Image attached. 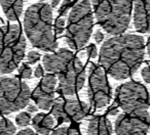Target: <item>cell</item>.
<instances>
[{
  "mask_svg": "<svg viewBox=\"0 0 150 135\" xmlns=\"http://www.w3.org/2000/svg\"><path fill=\"white\" fill-rule=\"evenodd\" d=\"M24 30L34 47L54 51L58 42L52 30V10L48 3L38 2L28 7L24 15Z\"/></svg>",
  "mask_w": 150,
  "mask_h": 135,
  "instance_id": "2",
  "label": "cell"
},
{
  "mask_svg": "<svg viewBox=\"0 0 150 135\" xmlns=\"http://www.w3.org/2000/svg\"><path fill=\"white\" fill-rule=\"evenodd\" d=\"M17 135H37V133L32 130V129L27 128V129H23V130H21L20 132H18Z\"/></svg>",
  "mask_w": 150,
  "mask_h": 135,
  "instance_id": "30",
  "label": "cell"
},
{
  "mask_svg": "<svg viewBox=\"0 0 150 135\" xmlns=\"http://www.w3.org/2000/svg\"><path fill=\"white\" fill-rule=\"evenodd\" d=\"M141 75L144 81L147 82V83H150V66H144L141 72Z\"/></svg>",
  "mask_w": 150,
  "mask_h": 135,
  "instance_id": "26",
  "label": "cell"
},
{
  "mask_svg": "<svg viewBox=\"0 0 150 135\" xmlns=\"http://www.w3.org/2000/svg\"><path fill=\"white\" fill-rule=\"evenodd\" d=\"M114 104L125 113L141 112L150 106V96L143 84L132 80L116 88Z\"/></svg>",
  "mask_w": 150,
  "mask_h": 135,
  "instance_id": "7",
  "label": "cell"
},
{
  "mask_svg": "<svg viewBox=\"0 0 150 135\" xmlns=\"http://www.w3.org/2000/svg\"><path fill=\"white\" fill-rule=\"evenodd\" d=\"M62 1V0H52V2H50V6H52V8H54V7H57L59 4H60V2Z\"/></svg>",
  "mask_w": 150,
  "mask_h": 135,
  "instance_id": "32",
  "label": "cell"
},
{
  "mask_svg": "<svg viewBox=\"0 0 150 135\" xmlns=\"http://www.w3.org/2000/svg\"><path fill=\"white\" fill-rule=\"evenodd\" d=\"M88 96L90 104L95 108L106 106L112 96L110 84L106 78V71L102 66L92 64L88 71Z\"/></svg>",
  "mask_w": 150,
  "mask_h": 135,
  "instance_id": "8",
  "label": "cell"
},
{
  "mask_svg": "<svg viewBox=\"0 0 150 135\" xmlns=\"http://www.w3.org/2000/svg\"><path fill=\"white\" fill-rule=\"evenodd\" d=\"M27 111L28 113H37L38 111V106H36V104H28L27 106Z\"/></svg>",
  "mask_w": 150,
  "mask_h": 135,
  "instance_id": "31",
  "label": "cell"
},
{
  "mask_svg": "<svg viewBox=\"0 0 150 135\" xmlns=\"http://www.w3.org/2000/svg\"><path fill=\"white\" fill-rule=\"evenodd\" d=\"M88 112L90 106L86 102L70 98H58L52 106V115L59 123L79 122Z\"/></svg>",
  "mask_w": 150,
  "mask_h": 135,
  "instance_id": "10",
  "label": "cell"
},
{
  "mask_svg": "<svg viewBox=\"0 0 150 135\" xmlns=\"http://www.w3.org/2000/svg\"><path fill=\"white\" fill-rule=\"evenodd\" d=\"M150 128V115L146 111L125 113L114 124L116 135H146Z\"/></svg>",
  "mask_w": 150,
  "mask_h": 135,
  "instance_id": "11",
  "label": "cell"
},
{
  "mask_svg": "<svg viewBox=\"0 0 150 135\" xmlns=\"http://www.w3.org/2000/svg\"><path fill=\"white\" fill-rule=\"evenodd\" d=\"M134 25L140 33L150 32V0H133Z\"/></svg>",
  "mask_w": 150,
  "mask_h": 135,
  "instance_id": "14",
  "label": "cell"
},
{
  "mask_svg": "<svg viewBox=\"0 0 150 135\" xmlns=\"http://www.w3.org/2000/svg\"><path fill=\"white\" fill-rule=\"evenodd\" d=\"M96 20L110 35L122 34L129 28L132 0H92Z\"/></svg>",
  "mask_w": 150,
  "mask_h": 135,
  "instance_id": "3",
  "label": "cell"
},
{
  "mask_svg": "<svg viewBox=\"0 0 150 135\" xmlns=\"http://www.w3.org/2000/svg\"><path fill=\"white\" fill-rule=\"evenodd\" d=\"M144 55L145 42L142 36L118 34L103 43L99 62L112 78L125 80L138 71Z\"/></svg>",
  "mask_w": 150,
  "mask_h": 135,
  "instance_id": "1",
  "label": "cell"
},
{
  "mask_svg": "<svg viewBox=\"0 0 150 135\" xmlns=\"http://www.w3.org/2000/svg\"><path fill=\"white\" fill-rule=\"evenodd\" d=\"M147 53H148L149 58H150V38H149V40H148V42H147Z\"/></svg>",
  "mask_w": 150,
  "mask_h": 135,
  "instance_id": "33",
  "label": "cell"
},
{
  "mask_svg": "<svg viewBox=\"0 0 150 135\" xmlns=\"http://www.w3.org/2000/svg\"><path fill=\"white\" fill-rule=\"evenodd\" d=\"M26 39L19 25L0 27V74H9L24 58Z\"/></svg>",
  "mask_w": 150,
  "mask_h": 135,
  "instance_id": "4",
  "label": "cell"
},
{
  "mask_svg": "<svg viewBox=\"0 0 150 135\" xmlns=\"http://www.w3.org/2000/svg\"><path fill=\"white\" fill-rule=\"evenodd\" d=\"M73 1H78V0H73Z\"/></svg>",
  "mask_w": 150,
  "mask_h": 135,
  "instance_id": "34",
  "label": "cell"
},
{
  "mask_svg": "<svg viewBox=\"0 0 150 135\" xmlns=\"http://www.w3.org/2000/svg\"><path fill=\"white\" fill-rule=\"evenodd\" d=\"M50 135H81V133L74 126H62L52 131Z\"/></svg>",
  "mask_w": 150,
  "mask_h": 135,
  "instance_id": "19",
  "label": "cell"
},
{
  "mask_svg": "<svg viewBox=\"0 0 150 135\" xmlns=\"http://www.w3.org/2000/svg\"><path fill=\"white\" fill-rule=\"evenodd\" d=\"M0 5L5 17L9 21H17L23 13V0H0Z\"/></svg>",
  "mask_w": 150,
  "mask_h": 135,
  "instance_id": "17",
  "label": "cell"
},
{
  "mask_svg": "<svg viewBox=\"0 0 150 135\" xmlns=\"http://www.w3.org/2000/svg\"><path fill=\"white\" fill-rule=\"evenodd\" d=\"M32 126L34 130L40 135H50L54 127V117L50 115L39 113L32 119Z\"/></svg>",
  "mask_w": 150,
  "mask_h": 135,
  "instance_id": "16",
  "label": "cell"
},
{
  "mask_svg": "<svg viewBox=\"0 0 150 135\" xmlns=\"http://www.w3.org/2000/svg\"><path fill=\"white\" fill-rule=\"evenodd\" d=\"M31 115L30 113H26V112H22L16 117V123H17L18 126L21 127H25L31 123Z\"/></svg>",
  "mask_w": 150,
  "mask_h": 135,
  "instance_id": "20",
  "label": "cell"
},
{
  "mask_svg": "<svg viewBox=\"0 0 150 135\" xmlns=\"http://www.w3.org/2000/svg\"><path fill=\"white\" fill-rule=\"evenodd\" d=\"M58 78L54 74L47 73L42 77V80L37 85L31 97L33 98L38 108L42 111H48L52 108L54 101V93Z\"/></svg>",
  "mask_w": 150,
  "mask_h": 135,
  "instance_id": "12",
  "label": "cell"
},
{
  "mask_svg": "<svg viewBox=\"0 0 150 135\" xmlns=\"http://www.w3.org/2000/svg\"><path fill=\"white\" fill-rule=\"evenodd\" d=\"M75 57L74 53L66 48H61L58 51L45 54L42 58L43 68L46 72L58 75L67 66V64Z\"/></svg>",
  "mask_w": 150,
  "mask_h": 135,
  "instance_id": "13",
  "label": "cell"
},
{
  "mask_svg": "<svg viewBox=\"0 0 150 135\" xmlns=\"http://www.w3.org/2000/svg\"><path fill=\"white\" fill-rule=\"evenodd\" d=\"M119 113V106L116 104H113L111 106H109L108 110H107V114L110 115V116H115Z\"/></svg>",
  "mask_w": 150,
  "mask_h": 135,
  "instance_id": "27",
  "label": "cell"
},
{
  "mask_svg": "<svg viewBox=\"0 0 150 135\" xmlns=\"http://www.w3.org/2000/svg\"><path fill=\"white\" fill-rule=\"evenodd\" d=\"M94 15L90 0H80L72 7L65 29V39L72 49L83 47L92 35Z\"/></svg>",
  "mask_w": 150,
  "mask_h": 135,
  "instance_id": "5",
  "label": "cell"
},
{
  "mask_svg": "<svg viewBox=\"0 0 150 135\" xmlns=\"http://www.w3.org/2000/svg\"><path fill=\"white\" fill-rule=\"evenodd\" d=\"M16 132V126L11 120L2 118L0 120V135H13Z\"/></svg>",
  "mask_w": 150,
  "mask_h": 135,
  "instance_id": "18",
  "label": "cell"
},
{
  "mask_svg": "<svg viewBox=\"0 0 150 135\" xmlns=\"http://www.w3.org/2000/svg\"><path fill=\"white\" fill-rule=\"evenodd\" d=\"M66 29V20L65 17H60L57 19L56 23H54V31H56L57 35H61Z\"/></svg>",
  "mask_w": 150,
  "mask_h": 135,
  "instance_id": "22",
  "label": "cell"
},
{
  "mask_svg": "<svg viewBox=\"0 0 150 135\" xmlns=\"http://www.w3.org/2000/svg\"><path fill=\"white\" fill-rule=\"evenodd\" d=\"M86 54H88V57H97V55H98V48H97V46L95 44H90L86 47Z\"/></svg>",
  "mask_w": 150,
  "mask_h": 135,
  "instance_id": "25",
  "label": "cell"
},
{
  "mask_svg": "<svg viewBox=\"0 0 150 135\" xmlns=\"http://www.w3.org/2000/svg\"><path fill=\"white\" fill-rule=\"evenodd\" d=\"M94 38L97 43H101V42L103 41V39H104V34H103L102 31H100V30H97V31L95 32Z\"/></svg>",
  "mask_w": 150,
  "mask_h": 135,
  "instance_id": "29",
  "label": "cell"
},
{
  "mask_svg": "<svg viewBox=\"0 0 150 135\" xmlns=\"http://www.w3.org/2000/svg\"><path fill=\"white\" fill-rule=\"evenodd\" d=\"M71 7V1L70 0H63L62 3H61V6L59 7V15L61 17H65L67 15V13L69 11Z\"/></svg>",
  "mask_w": 150,
  "mask_h": 135,
  "instance_id": "23",
  "label": "cell"
},
{
  "mask_svg": "<svg viewBox=\"0 0 150 135\" xmlns=\"http://www.w3.org/2000/svg\"><path fill=\"white\" fill-rule=\"evenodd\" d=\"M31 100L29 86L18 78L0 77V114L7 115L26 108Z\"/></svg>",
  "mask_w": 150,
  "mask_h": 135,
  "instance_id": "6",
  "label": "cell"
},
{
  "mask_svg": "<svg viewBox=\"0 0 150 135\" xmlns=\"http://www.w3.org/2000/svg\"><path fill=\"white\" fill-rule=\"evenodd\" d=\"M40 59V54L37 51H30L27 55V62L29 64H33L35 62H37Z\"/></svg>",
  "mask_w": 150,
  "mask_h": 135,
  "instance_id": "24",
  "label": "cell"
},
{
  "mask_svg": "<svg viewBox=\"0 0 150 135\" xmlns=\"http://www.w3.org/2000/svg\"><path fill=\"white\" fill-rule=\"evenodd\" d=\"M59 86L57 92L62 95H74L81 90L86 82V71L83 64L78 57L75 56L63 70L57 75Z\"/></svg>",
  "mask_w": 150,
  "mask_h": 135,
  "instance_id": "9",
  "label": "cell"
},
{
  "mask_svg": "<svg viewBox=\"0 0 150 135\" xmlns=\"http://www.w3.org/2000/svg\"><path fill=\"white\" fill-rule=\"evenodd\" d=\"M33 71L30 68V66L28 64H23L19 69V75L21 76L23 79H30L32 77Z\"/></svg>",
  "mask_w": 150,
  "mask_h": 135,
  "instance_id": "21",
  "label": "cell"
},
{
  "mask_svg": "<svg viewBox=\"0 0 150 135\" xmlns=\"http://www.w3.org/2000/svg\"><path fill=\"white\" fill-rule=\"evenodd\" d=\"M112 125L104 116H94L88 120V135H111Z\"/></svg>",
  "mask_w": 150,
  "mask_h": 135,
  "instance_id": "15",
  "label": "cell"
},
{
  "mask_svg": "<svg viewBox=\"0 0 150 135\" xmlns=\"http://www.w3.org/2000/svg\"><path fill=\"white\" fill-rule=\"evenodd\" d=\"M34 76H35L36 78H42L44 76V71L41 64H38V66H36L35 71H34Z\"/></svg>",
  "mask_w": 150,
  "mask_h": 135,
  "instance_id": "28",
  "label": "cell"
}]
</instances>
